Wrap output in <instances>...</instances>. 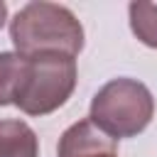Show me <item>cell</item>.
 Instances as JSON below:
<instances>
[{"label": "cell", "instance_id": "obj_6", "mask_svg": "<svg viewBox=\"0 0 157 157\" xmlns=\"http://www.w3.org/2000/svg\"><path fill=\"white\" fill-rule=\"evenodd\" d=\"M132 34L150 49H157V2L135 0L128 5Z\"/></svg>", "mask_w": 157, "mask_h": 157}, {"label": "cell", "instance_id": "obj_2", "mask_svg": "<svg viewBox=\"0 0 157 157\" xmlns=\"http://www.w3.org/2000/svg\"><path fill=\"white\" fill-rule=\"evenodd\" d=\"M155 115V98L137 78H113L91 101V120L113 140L140 135Z\"/></svg>", "mask_w": 157, "mask_h": 157}, {"label": "cell", "instance_id": "obj_5", "mask_svg": "<svg viewBox=\"0 0 157 157\" xmlns=\"http://www.w3.org/2000/svg\"><path fill=\"white\" fill-rule=\"evenodd\" d=\"M0 157H39L37 132L25 120H0Z\"/></svg>", "mask_w": 157, "mask_h": 157}, {"label": "cell", "instance_id": "obj_1", "mask_svg": "<svg viewBox=\"0 0 157 157\" xmlns=\"http://www.w3.org/2000/svg\"><path fill=\"white\" fill-rule=\"evenodd\" d=\"M10 39L22 56L64 54L74 56L83 49V27L78 17L59 2H27L10 20Z\"/></svg>", "mask_w": 157, "mask_h": 157}, {"label": "cell", "instance_id": "obj_4", "mask_svg": "<svg viewBox=\"0 0 157 157\" xmlns=\"http://www.w3.org/2000/svg\"><path fill=\"white\" fill-rule=\"evenodd\" d=\"M56 157H118V147L115 140L98 130L91 118H83L61 132Z\"/></svg>", "mask_w": 157, "mask_h": 157}, {"label": "cell", "instance_id": "obj_7", "mask_svg": "<svg viewBox=\"0 0 157 157\" xmlns=\"http://www.w3.org/2000/svg\"><path fill=\"white\" fill-rule=\"evenodd\" d=\"M25 69V56L17 52H0V105L15 103V91L20 86Z\"/></svg>", "mask_w": 157, "mask_h": 157}, {"label": "cell", "instance_id": "obj_8", "mask_svg": "<svg viewBox=\"0 0 157 157\" xmlns=\"http://www.w3.org/2000/svg\"><path fill=\"white\" fill-rule=\"evenodd\" d=\"M5 20H7V5L0 0V29H2V25H5Z\"/></svg>", "mask_w": 157, "mask_h": 157}, {"label": "cell", "instance_id": "obj_3", "mask_svg": "<svg viewBox=\"0 0 157 157\" xmlns=\"http://www.w3.org/2000/svg\"><path fill=\"white\" fill-rule=\"evenodd\" d=\"M76 59L64 54L25 56L15 103L25 115H49L61 108L76 88Z\"/></svg>", "mask_w": 157, "mask_h": 157}]
</instances>
